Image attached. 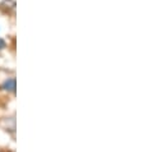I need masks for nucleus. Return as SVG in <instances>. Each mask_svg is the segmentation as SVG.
<instances>
[{
    "instance_id": "1",
    "label": "nucleus",
    "mask_w": 143,
    "mask_h": 152,
    "mask_svg": "<svg viewBox=\"0 0 143 152\" xmlns=\"http://www.w3.org/2000/svg\"><path fill=\"white\" fill-rule=\"evenodd\" d=\"M3 88L5 91L14 92L15 91V79L14 78H9L8 81H5V82H4V84H3Z\"/></svg>"
},
{
    "instance_id": "2",
    "label": "nucleus",
    "mask_w": 143,
    "mask_h": 152,
    "mask_svg": "<svg viewBox=\"0 0 143 152\" xmlns=\"http://www.w3.org/2000/svg\"><path fill=\"white\" fill-rule=\"evenodd\" d=\"M4 48H5V42H4L3 39H0V50L4 49Z\"/></svg>"
}]
</instances>
